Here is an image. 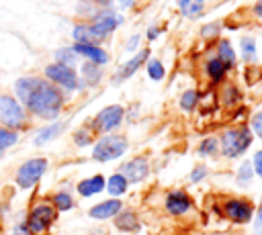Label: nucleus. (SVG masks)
Returning a JSON list of instances; mask_svg holds the SVG:
<instances>
[{
  "label": "nucleus",
  "instance_id": "1",
  "mask_svg": "<svg viewBox=\"0 0 262 235\" xmlns=\"http://www.w3.org/2000/svg\"><path fill=\"white\" fill-rule=\"evenodd\" d=\"M16 96L20 102L37 116L41 119H55L61 110L63 96L61 92L47 80L35 78V76H25L18 78L14 84Z\"/></svg>",
  "mask_w": 262,
  "mask_h": 235
},
{
  "label": "nucleus",
  "instance_id": "2",
  "mask_svg": "<svg viewBox=\"0 0 262 235\" xmlns=\"http://www.w3.org/2000/svg\"><path fill=\"white\" fill-rule=\"evenodd\" d=\"M252 145V131L248 127H235V129H227L221 135L219 141V149L225 157H237L242 155L248 147Z\"/></svg>",
  "mask_w": 262,
  "mask_h": 235
},
{
  "label": "nucleus",
  "instance_id": "3",
  "mask_svg": "<svg viewBox=\"0 0 262 235\" xmlns=\"http://www.w3.org/2000/svg\"><path fill=\"white\" fill-rule=\"evenodd\" d=\"M127 151V139L123 135H104L92 147V157L96 161H111Z\"/></svg>",
  "mask_w": 262,
  "mask_h": 235
},
{
  "label": "nucleus",
  "instance_id": "4",
  "mask_svg": "<svg viewBox=\"0 0 262 235\" xmlns=\"http://www.w3.org/2000/svg\"><path fill=\"white\" fill-rule=\"evenodd\" d=\"M55 217H57V210L49 202H41V204L33 206V210L29 215V221H27L29 233H35V235L45 233L49 229V225L55 221Z\"/></svg>",
  "mask_w": 262,
  "mask_h": 235
},
{
  "label": "nucleus",
  "instance_id": "5",
  "mask_svg": "<svg viewBox=\"0 0 262 235\" xmlns=\"http://www.w3.org/2000/svg\"><path fill=\"white\" fill-rule=\"evenodd\" d=\"M0 123L4 127H8L10 131L12 129H20L27 123L23 106L12 96H6V94L0 96Z\"/></svg>",
  "mask_w": 262,
  "mask_h": 235
},
{
  "label": "nucleus",
  "instance_id": "6",
  "mask_svg": "<svg viewBox=\"0 0 262 235\" xmlns=\"http://www.w3.org/2000/svg\"><path fill=\"white\" fill-rule=\"evenodd\" d=\"M45 170H47V159L45 157H33V159L25 161L18 168V172H16V184L20 188H31V186H35L41 180V176L45 174Z\"/></svg>",
  "mask_w": 262,
  "mask_h": 235
},
{
  "label": "nucleus",
  "instance_id": "7",
  "mask_svg": "<svg viewBox=\"0 0 262 235\" xmlns=\"http://www.w3.org/2000/svg\"><path fill=\"white\" fill-rule=\"evenodd\" d=\"M123 114H125V110H123V106H119V104L104 106V108L94 116L92 127H94V131H98V133H108V131H113L115 127L121 125Z\"/></svg>",
  "mask_w": 262,
  "mask_h": 235
},
{
  "label": "nucleus",
  "instance_id": "8",
  "mask_svg": "<svg viewBox=\"0 0 262 235\" xmlns=\"http://www.w3.org/2000/svg\"><path fill=\"white\" fill-rule=\"evenodd\" d=\"M223 213L229 221L237 223V225H244V223H250L252 217H254V206L250 200H244V198H229L225 200L223 204Z\"/></svg>",
  "mask_w": 262,
  "mask_h": 235
},
{
  "label": "nucleus",
  "instance_id": "9",
  "mask_svg": "<svg viewBox=\"0 0 262 235\" xmlns=\"http://www.w3.org/2000/svg\"><path fill=\"white\" fill-rule=\"evenodd\" d=\"M45 76L51 82L63 86L66 90H76L78 88V76H76V72L70 65H63V63H57L55 61V63H51V65L45 67Z\"/></svg>",
  "mask_w": 262,
  "mask_h": 235
},
{
  "label": "nucleus",
  "instance_id": "10",
  "mask_svg": "<svg viewBox=\"0 0 262 235\" xmlns=\"http://www.w3.org/2000/svg\"><path fill=\"white\" fill-rule=\"evenodd\" d=\"M127 182H141V180H145L147 178V174H149V163H147V159L145 157H133L131 161H127V163H123L121 166V172H119Z\"/></svg>",
  "mask_w": 262,
  "mask_h": 235
},
{
  "label": "nucleus",
  "instance_id": "11",
  "mask_svg": "<svg viewBox=\"0 0 262 235\" xmlns=\"http://www.w3.org/2000/svg\"><path fill=\"white\" fill-rule=\"evenodd\" d=\"M190 206H192V200H190V196L184 190H172V192H168V196H166V210L170 215L180 217V215L188 213Z\"/></svg>",
  "mask_w": 262,
  "mask_h": 235
},
{
  "label": "nucleus",
  "instance_id": "12",
  "mask_svg": "<svg viewBox=\"0 0 262 235\" xmlns=\"http://www.w3.org/2000/svg\"><path fill=\"white\" fill-rule=\"evenodd\" d=\"M119 22H121V16H117V14L111 12V10H100V12L94 16V22H92L90 27H92V31L98 35V39H104Z\"/></svg>",
  "mask_w": 262,
  "mask_h": 235
},
{
  "label": "nucleus",
  "instance_id": "13",
  "mask_svg": "<svg viewBox=\"0 0 262 235\" xmlns=\"http://www.w3.org/2000/svg\"><path fill=\"white\" fill-rule=\"evenodd\" d=\"M123 208V202L119 198H111V200H102L98 204H94L90 208V217L92 219H98V221H106V219H115V215Z\"/></svg>",
  "mask_w": 262,
  "mask_h": 235
},
{
  "label": "nucleus",
  "instance_id": "14",
  "mask_svg": "<svg viewBox=\"0 0 262 235\" xmlns=\"http://www.w3.org/2000/svg\"><path fill=\"white\" fill-rule=\"evenodd\" d=\"M76 51V55H84L90 59V63H96V65H102L108 61V53L104 49H100L98 45H88V43H78L72 47Z\"/></svg>",
  "mask_w": 262,
  "mask_h": 235
},
{
  "label": "nucleus",
  "instance_id": "15",
  "mask_svg": "<svg viewBox=\"0 0 262 235\" xmlns=\"http://www.w3.org/2000/svg\"><path fill=\"white\" fill-rule=\"evenodd\" d=\"M149 57V49H143V51H139L135 57H131L123 67H121V72L117 74V78H115V84H121L123 80H127V78H131L135 72H137V67L145 61Z\"/></svg>",
  "mask_w": 262,
  "mask_h": 235
},
{
  "label": "nucleus",
  "instance_id": "16",
  "mask_svg": "<svg viewBox=\"0 0 262 235\" xmlns=\"http://www.w3.org/2000/svg\"><path fill=\"white\" fill-rule=\"evenodd\" d=\"M115 227L119 231H125V233H133V231H139V219L133 210H119L115 215Z\"/></svg>",
  "mask_w": 262,
  "mask_h": 235
},
{
  "label": "nucleus",
  "instance_id": "17",
  "mask_svg": "<svg viewBox=\"0 0 262 235\" xmlns=\"http://www.w3.org/2000/svg\"><path fill=\"white\" fill-rule=\"evenodd\" d=\"M102 188H104V178H102L100 174L90 176V178L78 182V192H80V196H94V194L102 192Z\"/></svg>",
  "mask_w": 262,
  "mask_h": 235
},
{
  "label": "nucleus",
  "instance_id": "18",
  "mask_svg": "<svg viewBox=\"0 0 262 235\" xmlns=\"http://www.w3.org/2000/svg\"><path fill=\"white\" fill-rule=\"evenodd\" d=\"M104 186H106V190H108V194L113 196V198H117V196H121V194H125L127 192V186H129V182L121 176V174H113L106 182H104Z\"/></svg>",
  "mask_w": 262,
  "mask_h": 235
},
{
  "label": "nucleus",
  "instance_id": "19",
  "mask_svg": "<svg viewBox=\"0 0 262 235\" xmlns=\"http://www.w3.org/2000/svg\"><path fill=\"white\" fill-rule=\"evenodd\" d=\"M63 123H53V125H49V127H45V129H41L37 135H35V145H43V143H47V141H51V139H55L61 131H63Z\"/></svg>",
  "mask_w": 262,
  "mask_h": 235
},
{
  "label": "nucleus",
  "instance_id": "20",
  "mask_svg": "<svg viewBox=\"0 0 262 235\" xmlns=\"http://www.w3.org/2000/svg\"><path fill=\"white\" fill-rule=\"evenodd\" d=\"M74 39L78 43H88V45H94V41H100L98 35L92 31L90 25H78V27H74Z\"/></svg>",
  "mask_w": 262,
  "mask_h": 235
},
{
  "label": "nucleus",
  "instance_id": "21",
  "mask_svg": "<svg viewBox=\"0 0 262 235\" xmlns=\"http://www.w3.org/2000/svg\"><path fill=\"white\" fill-rule=\"evenodd\" d=\"M217 49H219V57H217V59L225 65V69H227V67H231V65L235 63V53H233V49H231L229 41H219Z\"/></svg>",
  "mask_w": 262,
  "mask_h": 235
},
{
  "label": "nucleus",
  "instance_id": "22",
  "mask_svg": "<svg viewBox=\"0 0 262 235\" xmlns=\"http://www.w3.org/2000/svg\"><path fill=\"white\" fill-rule=\"evenodd\" d=\"M207 76L213 80V82H221L223 76H225V65L215 57V59H209L207 61Z\"/></svg>",
  "mask_w": 262,
  "mask_h": 235
},
{
  "label": "nucleus",
  "instance_id": "23",
  "mask_svg": "<svg viewBox=\"0 0 262 235\" xmlns=\"http://www.w3.org/2000/svg\"><path fill=\"white\" fill-rule=\"evenodd\" d=\"M252 178H254V168H252V161H244L242 166H239V170H237V186H248L250 182H252Z\"/></svg>",
  "mask_w": 262,
  "mask_h": 235
},
{
  "label": "nucleus",
  "instance_id": "24",
  "mask_svg": "<svg viewBox=\"0 0 262 235\" xmlns=\"http://www.w3.org/2000/svg\"><path fill=\"white\" fill-rule=\"evenodd\" d=\"M74 206V198L68 192H57L53 196V208L55 210H70Z\"/></svg>",
  "mask_w": 262,
  "mask_h": 235
},
{
  "label": "nucleus",
  "instance_id": "25",
  "mask_svg": "<svg viewBox=\"0 0 262 235\" xmlns=\"http://www.w3.org/2000/svg\"><path fill=\"white\" fill-rule=\"evenodd\" d=\"M196 102H199V92L196 90H186L182 96H180V108L182 110H192L194 106H196Z\"/></svg>",
  "mask_w": 262,
  "mask_h": 235
},
{
  "label": "nucleus",
  "instance_id": "26",
  "mask_svg": "<svg viewBox=\"0 0 262 235\" xmlns=\"http://www.w3.org/2000/svg\"><path fill=\"white\" fill-rule=\"evenodd\" d=\"M16 139H18V135H16L14 131L0 127V153H2L4 149H8L10 145H14V143H16Z\"/></svg>",
  "mask_w": 262,
  "mask_h": 235
},
{
  "label": "nucleus",
  "instance_id": "27",
  "mask_svg": "<svg viewBox=\"0 0 262 235\" xmlns=\"http://www.w3.org/2000/svg\"><path fill=\"white\" fill-rule=\"evenodd\" d=\"M219 151V141L215 137H207L203 139V143L199 145V153L201 155H215Z\"/></svg>",
  "mask_w": 262,
  "mask_h": 235
},
{
  "label": "nucleus",
  "instance_id": "28",
  "mask_svg": "<svg viewBox=\"0 0 262 235\" xmlns=\"http://www.w3.org/2000/svg\"><path fill=\"white\" fill-rule=\"evenodd\" d=\"M180 6H182L186 16H194V14H201V10L205 6V0H184Z\"/></svg>",
  "mask_w": 262,
  "mask_h": 235
},
{
  "label": "nucleus",
  "instance_id": "29",
  "mask_svg": "<svg viewBox=\"0 0 262 235\" xmlns=\"http://www.w3.org/2000/svg\"><path fill=\"white\" fill-rule=\"evenodd\" d=\"M55 57H57V63H63V65L72 67V63L76 61V51L74 49H59L55 53Z\"/></svg>",
  "mask_w": 262,
  "mask_h": 235
},
{
  "label": "nucleus",
  "instance_id": "30",
  "mask_svg": "<svg viewBox=\"0 0 262 235\" xmlns=\"http://www.w3.org/2000/svg\"><path fill=\"white\" fill-rule=\"evenodd\" d=\"M147 74H149V78L151 80H162L164 78V65L158 61V59H151L149 63H147Z\"/></svg>",
  "mask_w": 262,
  "mask_h": 235
},
{
  "label": "nucleus",
  "instance_id": "31",
  "mask_svg": "<svg viewBox=\"0 0 262 235\" xmlns=\"http://www.w3.org/2000/svg\"><path fill=\"white\" fill-rule=\"evenodd\" d=\"M84 76H86L88 84H96V82L100 80V69H98V65H96V63H86V65H84Z\"/></svg>",
  "mask_w": 262,
  "mask_h": 235
},
{
  "label": "nucleus",
  "instance_id": "32",
  "mask_svg": "<svg viewBox=\"0 0 262 235\" xmlns=\"http://www.w3.org/2000/svg\"><path fill=\"white\" fill-rule=\"evenodd\" d=\"M223 94H225V96H223V102L229 104V106H231L235 100H239V94H237V88H235V86H225Z\"/></svg>",
  "mask_w": 262,
  "mask_h": 235
},
{
  "label": "nucleus",
  "instance_id": "33",
  "mask_svg": "<svg viewBox=\"0 0 262 235\" xmlns=\"http://www.w3.org/2000/svg\"><path fill=\"white\" fill-rule=\"evenodd\" d=\"M242 51H244V57L246 59H254V55H256L254 41L252 39H242Z\"/></svg>",
  "mask_w": 262,
  "mask_h": 235
},
{
  "label": "nucleus",
  "instance_id": "34",
  "mask_svg": "<svg viewBox=\"0 0 262 235\" xmlns=\"http://www.w3.org/2000/svg\"><path fill=\"white\" fill-rule=\"evenodd\" d=\"M74 141H76L78 145H88V143L92 141V135H90V131H86V129H80V131L74 135Z\"/></svg>",
  "mask_w": 262,
  "mask_h": 235
},
{
  "label": "nucleus",
  "instance_id": "35",
  "mask_svg": "<svg viewBox=\"0 0 262 235\" xmlns=\"http://www.w3.org/2000/svg\"><path fill=\"white\" fill-rule=\"evenodd\" d=\"M252 131L262 139V110L252 116Z\"/></svg>",
  "mask_w": 262,
  "mask_h": 235
},
{
  "label": "nucleus",
  "instance_id": "36",
  "mask_svg": "<svg viewBox=\"0 0 262 235\" xmlns=\"http://www.w3.org/2000/svg\"><path fill=\"white\" fill-rule=\"evenodd\" d=\"M252 168H254V174L262 178V149L254 153V159H252Z\"/></svg>",
  "mask_w": 262,
  "mask_h": 235
},
{
  "label": "nucleus",
  "instance_id": "37",
  "mask_svg": "<svg viewBox=\"0 0 262 235\" xmlns=\"http://www.w3.org/2000/svg\"><path fill=\"white\" fill-rule=\"evenodd\" d=\"M205 176H207V168H205V166H196V168L190 172V182H201Z\"/></svg>",
  "mask_w": 262,
  "mask_h": 235
},
{
  "label": "nucleus",
  "instance_id": "38",
  "mask_svg": "<svg viewBox=\"0 0 262 235\" xmlns=\"http://www.w3.org/2000/svg\"><path fill=\"white\" fill-rule=\"evenodd\" d=\"M254 235H262V200H260V206H258V213H256V223H254Z\"/></svg>",
  "mask_w": 262,
  "mask_h": 235
},
{
  "label": "nucleus",
  "instance_id": "39",
  "mask_svg": "<svg viewBox=\"0 0 262 235\" xmlns=\"http://www.w3.org/2000/svg\"><path fill=\"white\" fill-rule=\"evenodd\" d=\"M211 33H213V35L217 33V25H207V27H205V31H203V35H205V37H209Z\"/></svg>",
  "mask_w": 262,
  "mask_h": 235
},
{
  "label": "nucleus",
  "instance_id": "40",
  "mask_svg": "<svg viewBox=\"0 0 262 235\" xmlns=\"http://www.w3.org/2000/svg\"><path fill=\"white\" fill-rule=\"evenodd\" d=\"M158 35H160V29H158V27H154V29L147 33V37H149V39H156Z\"/></svg>",
  "mask_w": 262,
  "mask_h": 235
},
{
  "label": "nucleus",
  "instance_id": "41",
  "mask_svg": "<svg viewBox=\"0 0 262 235\" xmlns=\"http://www.w3.org/2000/svg\"><path fill=\"white\" fill-rule=\"evenodd\" d=\"M254 12H256L258 16H262V0H260V2H256V6H254Z\"/></svg>",
  "mask_w": 262,
  "mask_h": 235
},
{
  "label": "nucleus",
  "instance_id": "42",
  "mask_svg": "<svg viewBox=\"0 0 262 235\" xmlns=\"http://www.w3.org/2000/svg\"><path fill=\"white\" fill-rule=\"evenodd\" d=\"M137 39H139V37H137V35H135V37H133V39H131V41H129V43H127V49H129V51H131V49H133V47H135V43H137Z\"/></svg>",
  "mask_w": 262,
  "mask_h": 235
},
{
  "label": "nucleus",
  "instance_id": "43",
  "mask_svg": "<svg viewBox=\"0 0 262 235\" xmlns=\"http://www.w3.org/2000/svg\"><path fill=\"white\" fill-rule=\"evenodd\" d=\"M16 235H29V229L27 227H16Z\"/></svg>",
  "mask_w": 262,
  "mask_h": 235
},
{
  "label": "nucleus",
  "instance_id": "44",
  "mask_svg": "<svg viewBox=\"0 0 262 235\" xmlns=\"http://www.w3.org/2000/svg\"><path fill=\"white\" fill-rule=\"evenodd\" d=\"M121 4H123V6H131V4H133V0H121Z\"/></svg>",
  "mask_w": 262,
  "mask_h": 235
},
{
  "label": "nucleus",
  "instance_id": "45",
  "mask_svg": "<svg viewBox=\"0 0 262 235\" xmlns=\"http://www.w3.org/2000/svg\"><path fill=\"white\" fill-rule=\"evenodd\" d=\"M176 2H178V4H182V2H184V0H176Z\"/></svg>",
  "mask_w": 262,
  "mask_h": 235
},
{
  "label": "nucleus",
  "instance_id": "46",
  "mask_svg": "<svg viewBox=\"0 0 262 235\" xmlns=\"http://www.w3.org/2000/svg\"><path fill=\"white\" fill-rule=\"evenodd\" d=\"M96 2H108V0H96Z\"/></svg>",
  "mask_w": 262,
  "mask_h": 235
}]
</instances>
